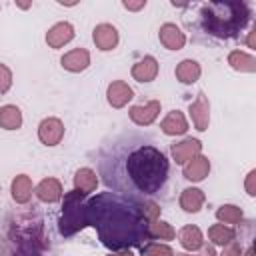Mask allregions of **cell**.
Masks as SVG:
<instances>
[{
	"instance_id": "38",
	"label": "cell",
	"mask_w": 256,
	"mask_h": 256,
	"mask_svg": "<svg viewBox=\"0 0 256 256\" xmlns=\"http://www.w3.org/2000/svg\"><path fill=\"white\" fill-rule=\"evenodd\" d=\"M176 256H194V254H184V252H182V254H176Z\"/></svg>"
},
{
	"instance_id": "13",
	"label": "cell",
	"mask_w": 256,
	"mask_h": 256,
	"mask_svg": "<svg viewBox=\"0 0 256 256\" xmlns=\"http://www.w3.org/2000/svg\"><path fill=\"white\" fill-rule=\"evenodd\" d=\"M74 38V26L70 22H58L46 32V44L50 48H62Z\"/></svg>"
},
{
	"instance_id": "37",
	"label": "cell",
	"mask_w": 256,
	"mask_h": 256,
	"mask_svg": "<svg viewBox=\"0 0 256 256\" xmlns=\"http://www.w3.org/2000/svg\"><path fill=\"white\" fill-rule=\"evenodd\" d=\"M242 256H254V250H252V248H248V250H246Z\"/></svg>"
},
{
	"instance_id": "30",
	"label": "cell",
	"mask_w": 256,
	"mask_h": 256,
	"mask_svg": "<svg viewBox=\"0 0 256 256\" xmlns=\"http://www.w3.org/2000/svg\"><path fill=\"white\" fill-rule=\"evenodd\" d=\"M12 86V72L6 64L0 62V94H6Z\"/></svg>"
},
{
	"instance_id": "21",
	"label": "cell",
	"mask_w": 256,
	"mask_h": 256,
	"mask_svg": "<svg viewBox=\"0 0 256 256\" xmlns=\"http://www.w3.org/2000/svg\"><path fill=\"white\" fill-rule=\"evenodd\" d=\"M96 186H98V176H96V172L92 168L76 170V174H74V190H78V192L88 196L90 192L96 190Z\"/></svg>"
},
{
	"instance_id": "4",
	"label": "cell",
	"mask_w": 256,
	"mask_h": 256,
	"mask_svg": "<svg viewBox=\"0 0 256 256\" xmlns=\"http://www.w3.org/2000/svg\"><path fill=\"white\" fill-rule=\"evenodd\" d=\"M86 194L72 190L64 194V204H62V216H60V234L62 236H74L78 230L88 226L86 222Z\"/></svg>"
},
{
	"instance_id": "31",
	"label": "cell",
	"mask_w": 256,
	"mask_h": 256,
	"mask_svg": "<svg viewBox=\"0 0 256 256\" xmlns=\"http://www.w3.org/2000/svg\"><path fill=\"white\" fill-rule=\"evenodd\" d=\"M220 256H242V246H240V242L232 240L230 244H226Z\"/></svg>"
},
{
	"instance_id": "33",
	"label": "cell",
	"mask_w": 256,
	"mask_h": 256,
	"mask_svg": "<svg viewBox=\"0 0 256 256\" xmlns=\"http://www.w3.org/2000/svg\"><path fill=\"white\" fill-rule=\"evenodd\" d=\"M122 6L126 8V10H142V8H146V0H138V2H130V0H124L122 2Z\"/></svg>"
},
{
	"instance_id": "28",
	"label": "cell",
	"mask_w": 256,
	"mask_h": 256,
	"mask_svg": "<svg viewBox=\"0 0 256 256\" xmlns=\"http://www.w3.org/2000/svg\"><path fill=\"white\" fill-rule=\"evenodd\" d=\"M140 254L142 256H174L172 248L160 242H146L144 246H140Z\"/></svg>"
},
{
	"instance_id": "16",
	"label": "cell",
	"mask_w": 256,
	"mask_h": 256,
	"mask_svg": "<svg viewBox=\"0 0 256 256\" xmlns=\"http://www.w3.org/2000/svg\"><path fill=\"white\" fill-rule=\"evenodd\" d=\"M210 172V160L202 154L194 156L190 162L184 164V178L192 182H202Z\"/></svg>"
},
{
	"instance_id": "22",
	"label": "cell",
	"mask_w": 256,
	"mask_h": 256,
	"mask_svg": "<svg viewBox=\"0 0 256 256\" xmlns=\"http://www.w3.org/2000/svg\"><path fill=\"white\" fill-rule=\"evenodd\" d=\"M10 192H12L14 202L26 204V202L30 200V196H32V180H30V176L18 174V176L12 180V184H10Z\"/></svg>"
},
{
	"instance_id": "34",
	"label": "cell",
	"mask_w": 256,
	"mask_h": 256,
	"mask_svg": "<svg viewBox=\"0 0 256 256\" xmlns=\"http://www.w3.org/2000/svg\"><path fill=\"white\" fill-rule=\"evenodd\" d=\"M202 256H218V254H216L214 246H206V248H204V254H202Z\"/></svg>"
},
{
	"instance_id": "23",
	"label": "cell",
	"mask_w": 256,
	"mask_h": 256,
	"mask_svg": "<svg viewBox=\"0 0 256 256\" xmlns=\"http://www.w3.org/2000/svg\"><path fill=\"white\" fill-rule=\"evenodd\" d=\"M22 126V112L14 104H6L0 108V128L4 130H18Z\"/></svg>"
},
{
	"instance_id": "19",
	"label": "cell",
	"mask_w": 256,
	"mask_h": 256,
	"mask_svg": "<svg viewBox=\"0 0 256 256\" xmlns=\"http://www.w3.org/2000/svg\"><path fill=\"white\" fill-rule=\"evenodd\" d=\"M178 238H180L182 248H186L188 252L200 250V248L204 246V236H202L200 228H198V226H194V224L184 226V228L178 232Z\"/></svg>"
},
{
	"instance_id": "25",
	"label": "cell",
	"mask_w": 256,
	"mask_h": 256,
	"mask_svg": "<svg viewBox=\"0 0 256 256\" xmlns=\"http://www.w3.org/2000/svg\"><path fill=\"white\" fill-rule=\"evenodd\" d=\"M208 238L216 246H226L236 238V232L226 224H212L208 228Z\"/></svg>"
},
{
	"instance_id": "29",
	"label": "cell",
	"mask_w": 256,
	"mask_h": 256,
	"mask_svg": "<svg viewBox=\"0 0 256 256\" xmlns=\"http://www.w3.org/2000/svg\"><path fill=\"white\" fill-rule=\"evenodd\" d=\"M140 208H142V214H144V218H146L148 222L158 220V216H160V206H158L154 200H142Z\"/></svg>"
},
{
	"instance_id": "17",
	"label": "cell",
	"mask_w": 256,
	"mask_h": 256,
	"mask_svg": "<svg viewBox=\"0 0 256 256\" xmlns=\"http://www.w3.org/2000/svg\"><path fill=\"white\" fill-rule=\"evenodd\" d=\"M36 196H38V200L48 202V204L58 202L62 198V184H60V180H56V178H44L36 186Z\"/></svg>"
},
{
	"instance_id": "18",
	"label": "cell",
	"mask_w": 256,
	"mask_h": 256,
	"mask_svg": "<svg viewBox=\"0 0 256 256\" xmlns=\"http://www.w3.org/2000/svg\"><path fill=\"white\" fill-rule=\"evenodd\" d=\"M204 200H206V196L200 188H184L182 194H180V208L184 212L196 214V212H200Z\"/></svg>"
},
{
	"instance_id": "3",
	"label": "cell",
	"mask_w": 256,
	"mask_h": 256,
	"mask_svg": "<svg viewBox=\"0 0 256 256\" xmlns=\"http://www.w3.org/2000/svg\"><path fill=\"white\" fill-rule=\"evenodd\" d=\"M200 26L214 38H236L250 20L246 2H208L200 6Z\"/></svg>"
},
{
	"instance_id": "10",
	"label": "cell",
	"mask_w": 256,
	"mask_h": 256,
	"mask_svg": "<svg viewBox=\"0 0 256 256\" xmlns=\"http://www.w3.org/2000/svg\"><path fill=\"white\" fill-rule=\"evenodd\" d=\"M106 98L112 108H124L134 98V90L124 80H114L106 88Z\"/></svg>"
},
{
	"instance_id": "35",
	"label": "cell",
	"mask_w": 256,
	"mask_h": 256,
	"mask_svg": "<svg viewBox=\"0 0 256 256\" xmlns=\"http://www.w3.org/2000/svg\"><path fill=\"white\" fill-rule=\"evenodd\" d=\"M108 256H134L130 250H120V252H116V254H108Z\"/></svg>"
},
{
	"instance_id": "2",
	"label": "cell",
	"mask_w": 256,
	"mask_h": 256,
	"mask_svg": "<svg viewBox=\"0 0 256 256\" xmlns=\"http://www.w3.org/2000/svg\"><path fill=\"white\" fill-rule=\"evenodd\" d=\"M140 204L114 192H100L86 202V222L96 228L100 242L110 250L144 246L150 240V222L144 218Z\"/></svg>"
},
{
	"instance_id": "24",
	"label": "cell",
	"mask_w": 256,
	"mask_h": 256,
	"mask_svg": "<svg viewBox=\"0 0 256 256\" xmlns=\"http://www.w3.org/2000/svg\"><path fill=\"white\" fill-rule=\"evenodd\" d=\"M228 64L238 70V72H254L256 70V60L252 54H246L242 50H232L228 54Z\"/></svg>"
},
{
	"instance_id": "36",
	"label": "cell",
	"mask_w": 256,
	"mask_h": 256,
	"mask_svg": "<svg viewBox=\"0 0 256 256\" xmlns=\"http://www.w3.org/2000/svg\"><path fill=\"white\" fill-rule=\"evenodd\" d=\"M16 6H18V8H24V10H26V8H30L32 4H30V2H16Z\"/></svg>"
},
{
	"instance_id": "7",
	"label": "cell",
	"mask_w": 256,
	"mask_h": 256,
	"mask_svg": "<svg viewBox=\"0 0 256 256\" xmlns=\"http://www.w3.org/2000/svg\"><path fill=\"white\" fill-rule=\"evenodd\" d=\"M160 108H162L160 100H150V102H146V104L132 106L128 114H130V120H132L136 126H150V124L158 118Z\"/></svg>"
},
{
	"instance_id": "8",
	"label": "cell",
	"mask_w": 256,
	"mask_h": 256,
	"mask_svg": "<svg viewBox=\"0 0 256 256\" xmlns=\"http://www.w3.org/2000/svg\"><path fill=\"white\" fill-rule=\"evenodd\" d=\"M92 40H94V44H96L98 50L108 52V50H114L118 46V40L120 38H118V30L112 24L102 22V24H98L92 30Z\"/></svg>"
},
{
	"instance_id": "15",
	"label": "cell",
	"mask_w": 256,
	"mask_h": 256,
	"mask_svg": "<svg viewBox=\"0 0 256 256\" xmlns=\"http://www.w3.org/2000/svg\"><path fill=\"white\" fill-rule=\"evenodd\" d=\"M160 128L166 136H182L188 130V122L180 110H170L160 122Z\"/></svg>"
},
{
	"instance_id": "6",
	"label": "cell",
	"mask_w": 256,
	"mask_h": 256,
	"mask_svg": "<svg viewBox=\"0 0 256 256\" xmlns=\"http://www.w3.org/2000/svg\"><path fill=\"white\" fill-rule=\"evenodd\" d=\"M188 112H190L192 124H194V128L198 132L208 130V124H210V104H208V98H206L204 92L196 94V100L190 104Z\"/></svg>"
},
{
	"instance_id": "27",
	"label": "cell",
	"mask_w": 256,
	"mask_h": 256,
	"mask_svg": "<svg viewBox=\"0 0 256 256\" xmlns=\"http://www.w3.org/2000/svg\"><path fill=\"white\" fill-rule=\"evenodd\" d=\"M216 218H218L222 224L234 226V224H238V222L242 220V210H240L238 206H234V204H224V206H220V208L216 210Z\"/></svg>"
},
{
	"instance_id": "5",
	"label": "cell",
	"mask_w": 256,
	"mask_h": 256,
	"mask_svg": "<svg viewBox=\"0 0 256 256\" xmlns=\"http://www.w3.org/2000/svg\"><path fill=\"white\" fill-rule=\"evenodd\" d=\"M38 138L44 146H56L64 138V124L60 118H44L38 126Z\"/></svg>"
},
{
	"instance_id": "12",
	"label": "cell",
	"mask_w": 256,
	"mask_h": 256,
	"mask_svg": "<svg viewBox=\"0 0 256 256\" xmlns=\"http://www.w3.org/2000/svg\"><path fill=\"white\" fill-rule=\"evenodd\" d=\"M60 64L68 72H84L90 66V52L86 48H74L60 58Z\"/></svg>"
},
{
	"instance_id": "20",
	"label": "cell",
	"mask_w": 256,
	"mask_h": 256,
	"mask_svg": "<svg viewBox=\"0 0 256 256\" xmlns=\"http://www.w3.org/2000/svg\"><path fill=\"white\" fill-rule=\"evenodd\" d=\"M174 74H176V78H178L182 84H194V82L200 78L202 68H200V64H198L196 60L186 58V60H182V62L176 66Z\"/></svg>"
},
{
	"instance_id": "32",
	"label": "cell",
	"mask_w": 256,
	"mask_h": 256,
	"mask_svg": "<svg viewBox=\"0 0 256 256\" xmlns=\"http://www.w3.org/2000/svg\"><path fill=\"white\" fill-rule=\"evenodd\" d=\"M254 180H256V170H250L248 172V176H246V192L250 194V196H254L256 194V186H254Z\"/></svg>"
},
{
	"instance_id": "9",
	"label": "cell",
	"mask_w": 256,
	"mask_h": 256,
	"mask_svg": "<svg viewBox=\"0 0 256 256\" xmlns=\"http://www.w3.org/2000/svg\"><path fill=\"white\" fill-rule=\"evenodd\" d=\"M170 152H172V158L176 164H186L202 152V142L198 138H184L182 142L172 144Z\"/></svg>"
},
{
	"instance_id": "14",
	"label": "cell",
	"mask_w": 256,
	"mask_h": 256,
	"mask_svg": "<svg viewBox=\"0 0 256 256\" xmlns=\"http://www.w3.org/2000/svg\"><path fill=\"white\" fill-rule=\"evenodd\" d=\"M158 76V60L154 56H144L132 66V78L138 82H152Z\"/></svg>"
},
{
	"instance_id": "1",
	"label": "cell",
	"mask_w": 256,
	"mask_h": 256,
	"mask_svg": "<svg viewBox=\"0 0 256 256\" xmlns=\"http://www.w3.org/2000/svg\"><path fill=\"white\" fill-rule=\"evenodd\" d=\"M96 158L106 188L124 198L150 200L168 182V158L148 136L136 132L114 136L98 148Z\"/></svg>"
},
{
	"instance_id": "26",
	"label": "cell",
	"mask_w": 256,
	"mask_h": 256,
	"mask_svg": "<svg viewBox=\"0 0 256 256\" xmlns=\"http://www.w3.org/2000/svg\"><path fill=\"white\" fill-rule=\"evenodd\" d=\"M148 234L150 240H172L176 236V230L164 220H154L148 224Z\"/></svg>"
},
{
	"instance_id": "11",
	"label": "cell",
	"mask_w": 256,
	"mask_h": 256,
	"mask_svg": "<svg viewBox=\"0 0 256 256\" xmlns=\"http://www.w3.org/2000/svg\"><path fill=\"white\" fill-rule=\"evenodd\" d=\"M158 38H160L162 46L168 48V50H180L186 44V34L176 24H172V22H166V24L160 26Z\"/></svg>"
}]
</instances>
